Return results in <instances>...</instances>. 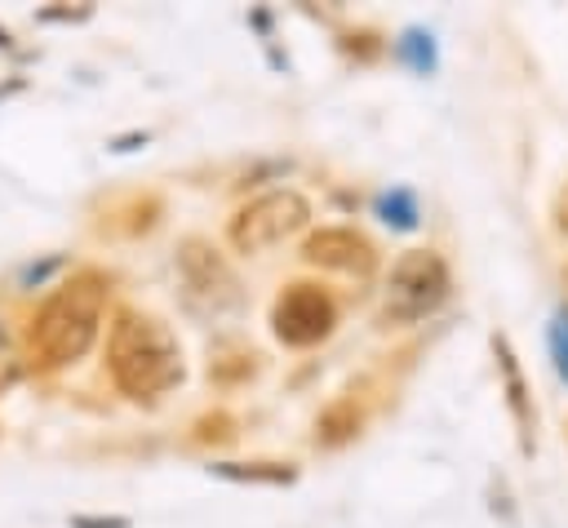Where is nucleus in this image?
<instances>
[{
  "mask_svg": "<svg viewBox=\"0 0 568 528\" xmlns=\"http://www.w3.org/2000/svg\"><path fill=\"white\" fill-rule=\"evenodd\" d=\"M106 288L111 284L102 271H75L44 297L27 333V351L40 368L75 364L93 346L102 328V311H106Z\"/></svg>",
  "mask_w": 568,
  "mask_h": 528,
  "instance_id": "obj_1",
  "label": "nucleus"
},
{
  "mask_svg": "<svg viewBox=\"0 0 568 528\" xmlns=\"http://www.w3.org/2000/svg\"><path fill=\"white\" fill-rule=\"evenodd\" d=\"M106 368L129 399H155L182 382V346L160 315L120 311L106 333Z\"/></svg>",
  "mask_w": 568,
  "mask_h": 528,
  "instance_id": "obj_2",
  "label": "nucleus"
},
{
  "mask_svg": "<svg viewBox=\"0 0 568 528\" xmlns=\"http://www.w3.org/2000/svg\"><path fill=\"white\" fill-rule=\"evenodd\" d=\"M448 293V266L435 248H408L395 257L386 293H382V324H417L422 315H430Z\"/></svg>",
  "mask_w": 568,
  "mask_h": 528,
  "instance_id": "obj_3",
  "label": "nucleus"
},
{
  "mask_svg": "<svg viewBox=\"0 0 568 528\" xmlns=\"http://www.w3.org/2000/svg\"><path fill=\"white\" fill-rule=\"evenodd\" d=\"M306 217H311V204H306L297 191L280 186V191H266V195L248 200V204L231 217L226 235H231V244H235L240 253H262V248L288 240L293 231H302Z\"/></svg>",
  "mask_w": 568,
  "mask_h": 528,
  "instance_id": "obj_4",
  "label": "nucleus"
},
{
  "mask_svg": "<svg viewBox=\"0 0 568 528\" xmlns=\"http://www.w3.org/2000/svg\"><path fill=\"white\" fill-rule=\"evenodd\" d=\"M333 319H337L333 297L320 284H302V280L288 284L275 297V306H271V324H275V337L284 346H315V342H324L333 333Z\"/></svg>",
  "mask_w": 568,
  "mask_h": 528,
  "instance_id": "obj_5",
  "label": "nucleus"
},
{
  "mask_svg": "<svg viewBox=\"0 0 568 528\" xmlns=\"http://www.w3.org/2000/svg\"><path fill=\"white\" fill-rule=\"evenodd\" d=\"M178 275H182V284H186L191 302H200V306H209V311H222V306H231V302L240 297V284H235L231 266H226L204 240H186V244H182V253H178Z\"/></svg>",
  "mask_w": 568,
  "mask_h": 528,
  "instance_id": "obj_6",
  "label": "nucleus"
},
{
  "mask_svg": "<svg viewBox=\"0 0 568 528\" xmlns=\"http://www.w3.org/2000/svg\"><path fill=\"white\" fill-rule=\"evenodd\" d=\"M302 257L320 271H342V275H368L377 266V248L368 235H359L355 226H320L306 235Z\"/></svg>",
  "mask_w": 568,
  "mask_h": 528,
  "instance_id": "obj_7",
  "label": "nucleus"
},
{
  "mask_svg": "<svg viewBox=\"0 0 568 528\" xmlns=\"http://www.w3.org/2000/svg\"><path fill=\"white\" fill-rule=\"evenodd\" d=\"M493 351H497V368H501V382H506V399H510V413L519 422V435L528 444V430H532V413H528V386H524V373L515 364V351L506 337H493Z\"/></svg>",
  "mask_w": 568,
  "mask_h": 528,
  "instance_id": "obj_8",
  "label": "nucleus"
},
{
  "mask_svg": "<svg viewBox=\"0 0 568 528\" xmlns=\"http://www.w3.org/2000/svg\"><path fill=\"white\" fill-rule=\"evenodd\" d=\"M359 430V408L351 404V399H337V404H328L324 413H320V422H315V439L320 444H346L351 435Z\"/></svg>",
  "mask_w": 568,
  "mask_h": 528,
  "instance_id": "obj_9",
  "label": "nucleus"
},
{
  "mask_svg": "<svg viewBox=\"0 0 568 528\" xmlns=\"http://www.w3.org/2000/svg\"><path fill=\"white\" fill-rule=\"evenodd\" d=\"M222 475H231V479H271V484H280V479H293V470L288 466H275V470H262V466H217Z\"/></svg>",
  "mask_w": 568,
  "mask_h": 528,
  "instance_id": "obj_10",
  "label": "nucleus"
},
{
  "mask_svg": "<svg viewBox=\"0 0 568 528\" xmlns=\"http://www.w3.org/2000/svg\"><path fill=\"white\" fill-rule=\"evenodd\" d=\"M555 355H559V373L568 377V315L555 319Z\"/></svg>",
  "mask_w": 568,
  "mask_h": 528,
  "instance_id": "obj_11",
  "label": "nucleus"
},
{
  "mask_svg": "<svg viewBox=\"0 0 568 528\" xmlns=\"http://www.w3.org/2000/svg\"><path fill=\"white\" fill-rule=\"evenodd\" d=\"M550 222H555V231L568 235V186L555 195V204H550Z\"/></svg>",
  "mask_w": 568,
  "mask_h": 528,
  "instance_id": "obj_12",
  "label": "nucleus"
}]
</instances>
